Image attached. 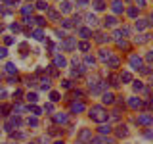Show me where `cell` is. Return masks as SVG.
<instances>
[{
  "label": "cell",
  "instance_id": "obj_1",
  "mask_svg": "<svg viewBox=\"0 0 153 144\" xmlns=\"http://www.w3.org/2000/svg\"><path fill=\"white\" fill-rule=\"evenodd\" d=\"M88 115L94 119L96 123H105V121H107V117H109L103 106H92V108H90V113H88Z\"/></svg>",
  "mask_w": 153,
  "mask_h": 144
},
{
  "label": "cell",
  "instance_id": "obj_2",
  "mask_svg": "<svg viewBox=\"0 0 153 144\" xmlns=\"http://www.w3.org/2000/svg\"><path fill=\"white\" fill-rule=\"evenodd\" d=\"M79 142H82V144H90V140H92V129H80L79 131Z\"/></svg>",
  "mask_w": 153,
  "mask_h": 144
},
{
  "label": "cell",
  "instance_id": "obj_3",
  "mask_svg": "<svg viewBox=\"0 0 153 144\" xmlns=\"http://www.w3.org/2000/svg\"><path fill=\"white\" fill-rule=\"evenodd\" d=\"M111 12L113 14H123L124 12V2L123 0H113L111 2Z\"/></svg>",
  "mask_w": 153,
  "mask_h": 144
},
{
  "label": "cell",
  "instance_id": "obj_4",
  "mask_svg": "<svg viewBox=\"0 0 153 144\" xmlns=\"http://www.w3.org/2000/svg\"><path fill=\"white\" fill-rule=\"evenodd\" d=\"M84 110H86V106H84L82 102H73V104H71V112L76 113V115H79V113H82Z\"/></svg>",
  "mask_w": 153,
  "mask_h": 144
},
{
  "label": "cell",
  "instance_id": "obj_5",
  "mask_svg": "<svg viewBox=\"0 0 153 144\" xmlns=\"http://www.w3.org/2000/svg\"><path fill=\"white\" fill-rule=\"evenodd\" d=\"M115 134H117V136H128V134H130L128 125H119V127L115 129Z\"/></svg>",
  "mask_w": 153,
  "mask_h": 144
},
{
  "label": "cell",
  "instance_id": "obj_6",
  "mask_svg": "<svg viewBox=\"0 0 153 144\" xmlns=\"http://www.w3.org/2000/svg\"><path fill=\"white\" fill-rule=\"evenodd\" d=\"M59 12L71 14V12H73V2H69V0H63V2H61V6H59Z\"/></svg>",
  "mask_w": 153,
  "mask_h": 144
},
{
  "label": "cell",
  "instance_id": "obj_7",
  "mask_svg": "<svg viewBox=\"0 0 153 144\" xmlns=\"http://www.w3.org/2000/svg\"><path fill=\"white\" fill-rule=\"evenodd\" d=\"M136 121L140 123V125H149L153 121V117H151V115H147V113H142V115H138Z\"/></svg>",
  "mask_w": 153,
  "mask_h": 144
},
{
  "label": "cell",
  "instance_id": "obj_8",
  "mask_svg": "<svg viewBox=\"0 0 153 144\" xmlns=\"http://www.w3.org/2000/svg\"><path fill=\"white\" fill-rule=\"evenodd\" d=\"M103 21H105V27H119V19L115 17V16H109V17H105Z\"/></svg>",
  "mask_w": 153,
  "mask_h": 144
},
{
  "label": "cell",
  "instance_id": "obj_9",
  "mask_svg": "<svg viewBox=\"0 0 153 144\" xmlns=\"http://www.w3.org/2000/svg\"><path fill=\"white\" fill-rule=\"evenodd\" d=\"M128 106H130L132 110H138V108L142 106V100L136 98V96H130V98H128Z\"/></svg>",
  "mask_w": 153,
  "mask_h": 144
},
{
  "label": "cell",
  "instance_id": "obj_10",
  "mask_svg": "<svg viewBox=\"0 0 153 144\" xmlns=\"http://www.w3.org/2000/svg\"><path fill=\"white\" fill-rule=\"evenodd\" d=\"M63 48H65V50H73V48H76V40H75V38H65V40H63Z\"/></svg>",
  "mask_w": 153,
  "mask_h": 144
},
{
  "label": "cell",
  "instance_id": "obj_11",
  "mask_svg": "<svg viewBox=\"0 0 153 144\" xmlns=\"http://www.w3.org/2000/svg\"><path fill=\"white\" fill-rule=\"evenodd\" d=\"M102 98H103V104H109V106L115 104V94L113 92H103Z\"/></svg>",
  "mask_w": 153,
  "mask_h": 144
},
{
  "label": "cell",
  "instance_id": "obj_12",
  "mask_svg": "<svg viewBox=\"0 0 153 144\" xmlns=\"http://www.w3.org/2000/svg\"><path fill=\"white\" fill-rule=\"evenodd\" d=\"M54 62H56V67H59V69H63V67L67 65V60H65L63 56H56Z\"/></svg>",
  "mask_w": 153,
  "mask_h": 144
},
{
  "label": "cell",
  "instance_id": "obj_13",
  "mask_svg": "<svg viewBox=\"0 0 153 144\" xmlns=\"http://www.w3.org/2000/svg\"><path fill=\"white\" fill-rule=\"evenodd\" d=\"M56 123H61V125H65L67 123V113H63V112H59V113H56Z\"/></svg>",
  "mask_w": 153,
  "mask_h": 144
},
{
  "label": "cell",
  "instance_id": "obj_14",
  "mask_svg": "<svg viewBox=\"0 0 153 144\" xmlns=\"http://www.w3.org/2000/svg\"><path fill=\"white\" fill-rule=\"evenodd\" d=\"M100 60L107 64V62L111 60V52H109V50H100Z\"/></svg>",
  "mask_w": 153,
  "mask_h": 144
},
{
  "label": "cell",
  "instance_id": "obj_15",
  "mask_svg": "<svg viewBox=\"0 0 153 144\" xmlns=\"http://www.w3.org/2000/svg\"><path fill=\"white\" fill-rule=\"evenodd\" d=\"M140 64H142V60H140V58L130 56V65H132V69H140Z\"/></svg>",
  "mask_w": 153,
  "mask_h": 144
},
{
  "label": "cell",
  "instance_id": "obj_16",
  "mask_svg": "<svg viewBox=\"0 0 153 144\" xmlns=\"http://www.w3.org/2000/svg\"><path fill=\"white\" fill-rule=\"evenodd\" d=\"M111 131H113V129H111V125H103V123H102V125L98 127V133H100V134H105V133L109 134Z\"/></svg>",
  "mask_w": 153,
  "mask_h": 144
},
{
  "label": "cell",
  "instance_id": "obj_17",
  "mask_svg": "<svg viewBox=\"0 0 153 144\" xmlns=\"http://www.w3.org/2000/svg\"><path fill=\"white\" fill-rule=\"evenodd\" d=\"M35 6L40 10V12H48V10H50V6H48V2H44V0H38V2L35 4Z\"/></svg>",
  "mask_w": 153,
  "mask_h": 144
},
{
  "label": "cell",
  "instance_id": "obj_18",
  "mask_svg": "<svg viewBox=\"0 0 153 144\" xmlns=\"http://www.w3.org/2000/svg\"><path fill=\"white\" fill-rule=\"evenodd\" d=\"M79 35L82 37V38H90V35H92V31H90L88 27H80V29H79Z\"/></svg>",
  "mask_w": 153,
  "mask_h": 144
},
{
  "label": "cell",
  "instance_id": "obj_19",
  "mask_svg": "<svg viewBox=\"0 0 153 144\" xmlns=\"http://www.w3.org/2000/svg\"><path fill=\"white\" fill-rule=\"evenodd\" d=\"M86 23H88V25H98V17H96L94 14H88V16H86Z\"/></svg>",
  "mask_w": 153,
  "mask_h": 144
},
{
  "label": "cell",
  "instance_id": "obj_20",
  "mask_svg": "<svg viewBox=\"0 0 153 144\" xmlns=\"http://www.w3.org/2000/svg\"><path fill=\"white\" fill-rule=\"evenodd\" d=\"M33 10H35V6H33V4H27V6L21 8V14L23 16H29V14H33Z\"/></svg>",
  "mask_w": 153,
  "mask_h": 144
},
{
  "label": "cell",
  "instance_id": "obj_21",
  "mask_svg": "<svg viewBox=\"0 0 153 144\" xmlns=\"http://www.w3.org/2000/svg\"><path fill=\"white\" fill-rule=\"evenodd\" d=\"M4 69H6L8 73H17V67H16V64H6V65H4Z\"/></svg>",
  "mask_w": 153,
  "mask_h": 144
},
{
  "label": "cell",
  "instance_id": "obj_22",
  "mask_svg": "<svg viewBox=\"0 0 153 144\" xmlns=\"http://www.w3.org/2000/svg\"><path fill=\"white\" fill-rule=\"evenodd\" d=\"M121 81H124V83H130V81H132V75L128 73V71H124V73H121Z\"/></svg>",
  "mask_w": 153,
  "mask_h": 144
},
{
  "label": "cell",
  "instance_id": "obj_23",
  "mask_svg": "<svg viewBox=\"0 0 153 144\" xmlns=\"http://www.w3.org/2000/svg\"><path fill=\"white\" fill-rule=\"evenodd\" d=\"M119 64H121V62H119V58H111V60L107 62V65L113 67V69H115V67H119Z\"/></svg>",
  "mask_w": 153,
  "mask_h": 144
},
{
  "label": "cell",
  "instance_id": "obj_24",
  "mask_svg": "<svg viewBox=\"0 0 153 144\" xmlns=\"http://www.w3.org/2000/svg\"><path fill=\"white\" fill-rule=\"evenodd\" d=\"M48 17H50V19H59V14H57L56 10H48ZM59 21H61V19H59Z\"/></svg>",
  "mask_w": 153,
  "mask_h": 144
},
{
  "label": "cell",
  "instance_id": "obj_25",
  "mask_svg": "<svg viewBox=\"0 0 153 144\" xmlns=\"http://www.w3.org/2000/svg\"><path fill=\"white\" fill-rule=\"evenodd\" d=\"M111 85L119 86V85H121V77H119V75H111Z\"/></svg>",
  "mask_w": 153,
  "mask_h": 144
},
{
  "label": "cell",
  "instance_id": "obj_26",
  "mask_svg": "<svg viewBox=\"0 0 153 144\" xmlns=\"http://www.w3.org/2000/svg\"><path fill=\"white\" fill-rule=\"evenodd\" d=\"M94 10H96V12H102V10H105V2H94Z\"/></svg>",
  "mask_w": 153,
  "mask_h": 144
},
{
  "label": "cell",
  "instance_id": "obj_27",
  "mask_svg": "<svg viewBox=\"0 0 153 144\" xmlns=\"http://www.w3.org/2000/svg\"><path fill=\"white\" fill-rule=\"evenodd\" d=\"M143 21H146V19H136V29H138V31L146 29V23H143Z\"/></svg>",
  "mask_w": 153,
  "mask_h": 144
},
{
  "label": "cell",
  "instance_id": "obj_28",
  "mask_svg": "<svg viewBox=\"0 0 153 144\" xmlns=\"http://www.w3.org/2000/svg\"><path fill=\"white\" fill-rule=\"evenodd\" d=\"M8 112H10V106L8 104H2V106H0V115H8Z\"/></svg>",
  "mask_w": 153,
  "mask_h": 144
},
{
  "label": "cell",
  "instance_id": "obj_29",
  "mask_svg": "<svg viewBox=\"0 0 153 144\" xmlns=\"http://www.w3.org/2000/svg\"><path fill=\"white\" fill-rule=\"evenodd\" d=\"M96 40H98V42H105V40H109V37H105L103 33H98V35H96Z\"/></svg>",
  "mask_w": 153,
  "mask_h": 144
},
{
  "label": "cell",
  "instance_id": "obj_30",
  "mask_svg": "<svg viewBox=\"0 0 153 144\" xmlns=\"http://www.w3.org/2000/svg\"><path fill=\"white\" fill-rule=\"evenodd\" d=\"M126 14H128V16H130V17H134V16H136V14H138V8H136V6L128 8V10H126Z\"/></svg>",
  "mask_w": 153,
  "mask_h": 144
},
{
  "label": "cell",
  "instance_id": "obj_31",
  "mask_svg": "<svg viewBox=\"0 0 153 144\" xmlns=\"http://www.w3.org/2000/svg\"><path fill=\"white\" fill-rule=\"evenodd\" d=\"M76 46H79L80 50H90V44H88V42H86V40H82V42H79V44H76Z\"/></svg>",
  "mask_w": 153,
  "mask_h": 144
},
{
  "label": "cell",
  "instance_id": "obj_32",
  "mask_svg": "<svg viewBox=\"0 0 153 144\" xmlns=\"http://www.w3.org/2000/svg\"><path fill=\"white\" fill-rule=\"evenodd\" d=\"M143 88V85H142V81H134V90L136 92H140V90Z\"/></svg>",
  "mask_w": 153,
  "mask_h": 144
},
{
  "label": "cell",
  "instance_id": "obj_33",
  "mask_svg": "<svg viewBox=\"0 0 153 144\" xmlns=\"http://www.w3.org/2000/svg\"><path fill=\"white\" fill-rule=\"evenodd\" d=\"M4 42H6V44H13V42H16V38H13L12 35H6V37H4Z\"/></svg>",
  "mask_w": 153,
  "mask_h": 144
},
{
  "label": "cell",
  "instance_id": "obj_34",
  "mask_svg": "<svg viewBox=\"0 0 153 144\" xmlns=\"http://www.w3.org/2000/svg\"><path fill=\"white\" fill-rule=\"evenodd\" d=\"M21 112H23V106H21V104L13 106V113H16V115H21Z\"/></svg>",
  "mask_w": 153,
  "mask_h": 144
},
{
  "label": "cell",
  "instance_id": "obj_35",
  "mask_svg": "<svg viewBox=\"0 0 153 144\" xmlns=\"http://www.w3.org/2000/svg\"><path fill=\"white\" fill-rule=\"evenodd\" d=\"M29 110H31V113H33V115H40V108H38V106H31Z\"/></svg>",
  "mask_w": 153,
  "mask_h": 144
},
{
  "label": "cell",
  "instance_id": "obj_36",
  "mask_svg": "<svg viewBox=\"0 0 153 144\" xmlns=\"http://www.w3.org/2000/svg\"><path fill=\"white\" fill-rule=\"evenodd\" d=\"M36 98H38V96H36L35 92H29V94H27V100H29V102H36Z\"/></svg>",
  "mask_w": 153,
  "mask_h": 144
},
{
  "label": "cell",
  "instance_id": "obj_37",
  "mask_svg": "<svg viewBox=\"0 0 153 144\" xmlns=\"http://www.w3.org/2000/svg\"><path fill=\"white\" fill-rule=\"evenodd\" d=\"M33 38L35 40H42V31H35L33 33Z\"/></svg>",
  "mask_w": 153,
  "mask_h": 144
},
{
  "label": "cell",
  "instance_id": "obj_38",
  "mask_svg": "<svg viewBox=\"0 0 153 144\" xmlns=\"http://www.w3.org/2000/svg\"><path fill=\"white\" fill-rule=\"evenodd\" d=\"M84 62H86V64H92V65H94V64H96V58H94V56H86Z\"/></svg>",
  "mask_w": 153,
  "mask_h": 144
},
{
  "label": "cell",
  "instance_id": "obj_39",
  "mask_svg": "<svg viewBox=\"0 0 153 144\" xmlns=\"http://www.w3.org/2000/svg\"><path fill=\"white\" fill-rule=\"evenodd\" d=\"M35 23H36V25H44V17H40V16H38V17H35Z\"/></svg>",
  "mask_w": 153,
  "mask_h": 144
},
{
  "label": "cell",
  "instance_id": "obj_40",
  "mask_svg": "<svg viewBox=\"0 0 153 144\" xmlns=\"http://www.w3.org/2000/svg\"><path fill=\"white\" fill-rule=\"evenodd\" d=\"M27 123H29V127H38V121H36L35 117H33V119H29Z\"/></svg>",
  "mask_w": 153,
  "mask_h": 144
},
{
  "label": "cell",
  "instance_id": "obj_41",
  "mask_svg": "<svg viewBox=\"0 0 153 144\" xmlns=\"http://www.w3.org/2000/svg\"><path fill=\"white\" fill-rule=\"evenodd\" d=\"M50 100H52V102H57V100H59V94H57V92H52L50 94Z\"/></svg>",
  "mask_w": 153,
  "mask_h": 144
},
{
  "label": "cell",
  "instance_id": "obj_42",
  "mask_svg": "<svg viewBox=\"0 0 153 144\" xmlns=\"http://www.w3.org/2000/svg\"><path fill=\"white\" fill-rule=\"evenodd\" d=\"M61 25H63V27H67V29H69L71 25H73V23H71V21H69V19H61Z\"/></svg>",
  "mask_w": 153,
  "mask_h": 144
},
{
  "label": "cell",
  "instance_id": "obj_43",
  "mask_svg": "<svg viewBox=\"0 0 153 144\" xmlns=\"http://www.w3.org/2000/svg\"><path fill=\"white\" fill-rule=\"evenodd\" d=\"M136 8H146V0H136Z\"/></svg>",
  "mask_w": 153,
  "mask_h": 144
},
{
  "label": "cell",
  "instance_id": "obj_44",
  "mask_svg": "<svg viewBox=\"0 0 153 144\" xmlns=\"http://www.w3.org/2000/svg\"><path fill=\"white\" fill-rule=\"evenodd\" d=\"M61 86H63V88H71V81H61Z\"/></svg>",
  "mask_w": 153,
  "mask_h": 144
},
{
  "label": "cell",
  "instance_id": "obj_45",
  "mask_svg": "<svg viewBox=\"0 0 153 144\" xmlns=\"http://www.w3.org/2000/svg\"><path fill=\"white\" fill-rule=\"evenodd\" d=\"M8 56V48H0V58H6Z\"/></svg>",
  "mask_w": 153,
  "mask_h": 144
},
{
  "label": "cell",
  "instance_id": "obj_46",
  "mask_svg": "<svg viewBox=\"0 0 153 144\" xmlns=\"http://www.w3.org/2000/svg\"><path fill=\"white\" fill-rule=\"evenodd\" d=\"M10 27H12V31H19V29H21V27H19V23H12V25H10Z\"/></svg>",
  "mask_w": 153,
  "mask_h": 144
},
{
  "label": "cell",
  "instance_id": "obj_47",
  "mask_svg": "<svg viewBox=\"0 0 153 144\" xmlns=\"http://www.w3.org/2000/svg\"><path fill=\"white\" fill-rule=\"evenodd\" d=\"M44 110H46V112H52V110H54V106H52V104H46Z\"/></svg>",
  "mask_w": 153,
  "mask_h": 144
},
{
  "label": "cell",
  "instance_id": "obj_48",
  "mask_svg": "<svg viewBox=\"0 0 153 144\" xmlns=\"http://www.w3.org/2000/svg\"><path fill=\"white\" fill-rule=\"evenodd\" d=\"M19 96H21V90H16V92H13V98L19 100Z\"/></svg>",
  "mask_w": 153,
  "mask_h": 144
},
{
  "label": "cell",
  "instance_id": "obj_49",
  "mask_svg": "<svg viewBox=\"0 0 153 144\" xmlns=\"http://www.w3.org/2000/svg\"><path fill=\"white\" fill-rule=\"evenodd\" d=\"M76 4H82L84 6V4H88V0H76Z\"/></svg>",
  "mask_w": 153,
  "mask_h": 144
},
{
  "label": "cell",
  "instance_id": "obj_50",
  "mask_svg": "<svg viewBox=\"0 0 153 144\" xmlns=\"http://www.w3.org/2000/svg\"><path fill=\"white\" fill-rule=\"evenodd\" d=\"M146 58H147V62H153V54H147Z\"/></svg>",
  "mask_w": 153,
  "mask_h": 144
},
{
  "label": "cell",
  "instance_id": "obj_51",
  "mask_svg": "<svg viewBox=\"0 0 153 144\" xmlns=\"http://www.w3.org/2000/svg\"><path fill=\"white\" fill-rule=\"evenodd\" d=\"M54 144H63V142H61V140H56V142H54Z\"/></svg>",
  "mask_w": 153,
  "mask_h": 144
},
{
  "label": "cell",
  "instance_id": "obj_52",
  "mask_svg": "<svg viewBox=\"0 0 153 144\" xmlns=\"http://www.w3.org/2000/svg\"><path fill=\"white\" fill-rule=\"evenodd\" d=\"M96 2H103V0H96Z\"/></svg>",
  "mask_w": 153,
  "mask_h": 144
},
{
  "label": "cell",
  "instance_id": "obj_53",
  "mask_svg": "<svg viewBox=\"0 0 153 144\" xmlns=\"http://www.w3.org/2000/svg\"><path fill=\"white\" fill-rule=\"evenodd\" d=\"M2 2H10V0H2Z\"/></svg>",
  "mask_w": 153,
  "mask_h": 144
},
{
  "label": "cell",
  "instance_id": "obj_54",
  "mask_svg": "<svg viewBox=\"0 0 153 144\" xmlns=\"http://www.w3.org/2000/svg\"><path fill=\"white\" fill-rule=\"evenodd\" d=\"M29 144H35V142H29Z\"/></svg>",
  "mask_w": 153,
  "mask_h": 144
}]
</instances>
